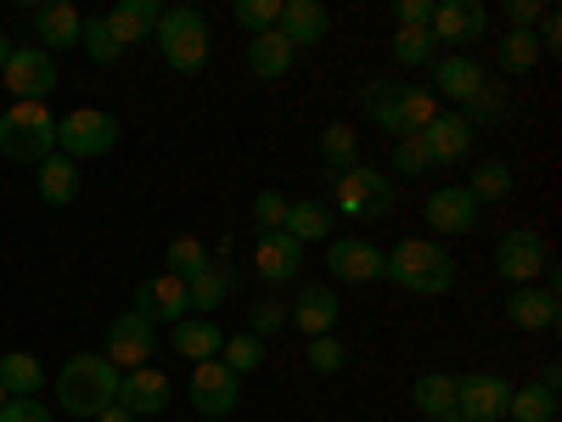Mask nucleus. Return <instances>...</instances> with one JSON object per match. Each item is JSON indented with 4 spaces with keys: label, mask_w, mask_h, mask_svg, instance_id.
Segmentation results:
<instances>
[{
    "label": "nucleus",
    "mask_w": 562,
    "mask_h": 422,
    "mask_svg": "<svg viewBox=\"0 0 562 422\" xmlns=\"http://www.w3.org/2000/svg\"><path fill=\"white\" fill-rule=\"evenodd\" d=\"M383 281L416 299H439L456 288V259L450 248H439V237H400L394 248H383Z\"/></svg>",
    "instance_id": "nucleus-1"
},
{
    "label": "nucleus",
    "mask_w": 562,
    "mask_h": 422,
    "mask_svg": "<svg viewBox=\"0 0 562 422\" xmlns=\"http://www.w3.org/2000/svg\"><path fill=\"white\" fill-rule=\"evenodd\" d=\"M416 141H422V153H428V169H439V164H461L467 147H473V124H467L456 108H445V113H434L428 124L416 130Z\"/></svg>",
    "instance_id": "nucleus-16"
},
{
    "label": "nucleus",
    "mask_w": 562,
    "mask_h": 422,
    "mask_svg": "<svg viewBox=\"0 0 562 422\" xmlns=\"http://www.w3.org/2000/svg\"><path fill=\"white\" fill-rule=\"evenodd\" d=\"M153 355H158V326H153L147 315L124 310V315H113V321H108V360H113L119 371L153 366Z\"/></svg>",
    "instance_id": "nucleus-13"
},
{
    "label": "nucleus",
    "mask_w": 562,
    "mask_h": 422,
    "mask_svg": "<svg viewBox=\"0 0 562 422\" xmlns=\"http://www.w3.org/2000/svg\"><path fill=\"white\" fill-rule=\"evenodd\" d=\"M506 321L518 333H557L562 326V304H557V265L535 281V288H512L506 293Z\"/></svg>",
    "instance_id": "nucleus-9"
},
{
    "label": "nucleus",
    "mask_w": 562,
    "mask_h": 422,
    "mask_svg": "<svg viewBox=\"0 0 562 422\" xmlns=\"http://www.w3.org/2000/svg\"><path fill=\"white\" fill-rule=\"evenodd\" d=\"M506 406H512V384L501 371H467V378H456V417L461 422H506Z\"/></svg>",
    "instance_id": "nucleus-11"
},
{
    "label": "nucleus",
    "mask_w": 562,
    "mask_h": 422,
    "mask_svg": "<svg viewBox=\"0 0 562 422\" xmlns=\"http://www.w3.org/2000/svg\"><path fill=\"white\" fill-rule=\"evenodd\" d=\"M186 395H192L198 417L225 422L231 411H237V400H243V378H237L231 366H220V360H198V366H192V384H186Z\"/></svg>",
    "instance_id": "nucleus-12"
},
{
    "label": "nucleus",
    "mask_w": 562,
    "mask_h": 422,
    "mask_svg": "<svg viewBox=\"0 0 562 422\" xmlns=\"http://www.w3.org/2000/svg\"><path fill=\"white\" fill-rule=\"evenodd\" d=\"M79 52H85L90 63H102V68H113V63L124 57V45L113 40L108 18H85V23H79Z\"/></svg>",
    "instance_id": "nucleus-36"
},
{
    "label": "nucleus",
    "mask_w": 562,
    "mask_h": 422,
    "mask_svg": "<svg viewBox=\"0 0 562 422\" xmlns=\"http://www.w3.org/2000/svg\"><path fill=\"white\" fill-rule=\"evenodd\" d=\"M428 34L439 45H473V40L490 34V7L484 0H445V7H434Z\"/></svg>",
    "instance_id": "nucleus-20"
},
{
    "label": "nucleus",
    "mask_w": 562,
    "mask_h": 422,
    "mask_svg": "<svg viewBox=\"0 0 562 422\" xmlns=\"http://www.w3.org/2000/svg\"><path fill=\"white\" fill-rule=\"evenodd\" d=\"M12 102H45L57 90V57L40 52V45H12V63L0 68Z\"/></svg>",
    "instance_id": "nucleus-10"
},
{
    "label": "nucleus",
    "mask_w": 562,
    "mask_h": 422,
    "mask_svg": "<svg viewBox=\"0 0 562 422\" xmlns=\"http://www.w3.org/2000/svg\"><path fill=\"white\" fill-rule=\"evenodd\" d=\"M479 203L467 198V186H439V192H428V203H422V220H428L439 237H467V231L479 225Z\"/></svg>",
    "instance_id": "nucleus-21"
},
{
    "label": "nucleus",
    "mask_w": 562,
    "mask_h": 422,
    "mask_svg": "<svg viewBox=\"0 0 562 422\" xmlns=\"http://www.w3.org/2000/svg\"><path fill=\"white\" fill-rule=\"evenodd\" d=\"M34 192H40V203L68 209V203L79 198V164L63 158V153H52L45 164H34Z\"/></svg>",
    "instance_id": "nucleus-27"
},
{
    "label": "nucleus",
    "mask_w": 562,
    "mask_h": 422,
    "mask_svg": "<svg viewBox=\"0 0 562 422\" xmlns=\"http://www.w3.org/2000/svg\"><path fill=\"white\" fill-rule=\"evenodd\" d=\"M484 79H490V74L467 57V52H450V57H434V85H428V90H434V97H450L456 113H461V108L484 90Z\"/></svg>",
    "instance_id": "nucleus-23"
},
{
    "label": "nucleus",
    "mask_w": 562,
    "mask_h": 422,
    "mask_svg": "<svg viewBox=\"0 0 562 422\" xmlns=\"http://www.w3.org/2000/svg\"><path fill=\"white\" fill-rule=\"evenodd\" d=\"M434 23V0H400L394 7V29H428Z\"/></svg>",
    "instance_id": "nucleus-47"
},
{
    "label": "nucleus",
    "mask_w": 562,
    "mask_h": 422,
    "mask_svg": "<svg viewBox=\"0 0 562 422\" xmlns=\"http://www.w3.org/2000/svg\"><path fill=\"white\" fill-rule=\"evenodd\" d=\"M57 406L74 422H97L108 406H119V366L108 355H68L57 371Z\"/></svg>",
    "instance_id": "nucleus-2"
},
{
    "label": "nucleus",
    "mask_w": 562,
    "mask_h": 422,
    "mask_svg": "<svg viewBox=\"0 0 562 422\" xmlns=\"http://www.w3.org/2000/svg\"><path fill=\"white\" fill-rule=\"evenodd\" d=\"M434 113H439V97L428 85H416V79H371L366 85V119L378 124L389 141L416 135Z\"/></svg>",
    "instance_id": "nucleus-3"
},
{
    "label": "nucleus",
    "mask_w": 562,
    "mask_h": 422,
    "mask_svg": "<svg viewBox=\"0 0 562 422\" xmlns=\"http://www.w3.org/2000/svg\"><path fill=\"white\" fill-rule=\"evenodd\" d=\"M220 366H231L237 378H254V371L265 366V338H254V333L225 338V349H220Z\"/></svg>",
    "instance_id": "nucleus-38"
},
{
    "label": "nucleus",
    "mask_w": 562,
    "mask_h": 422,
    "mask_svg": "<svg viewBox=\"0 0 562 422\" xmlns=\"http://www.w3.org/2000/svg\"><path fill=\"white\" fill-rule=\"evenodd\" d=\"M321 164H326V175H349L360 164V135L349 124H326L321 130Z\"/></svg>",
    "instance_id": "nucleus-33"
},
{
    "label": "nucleus",
    "mask_w": 562,
    "mask_h": 422,
    "mask_svg": "<svg viewBox=\"0 0 562 422\" xmlns=\"http://www.w3.org/2000/svg\"><path fill=\"white\" fill-rule=\"evenodd\" d=\"M461 119L473 124V130H479V124H501V119H506V90H501L495 79H484V90L461 108Z\"/></svg>",
    "instance_id": "nucleus-42"
},
{
    "label": "nucleus",
    "mask_w": 562,
    "mask_h": 422,
    "mask_svg": "<svg viewBox=\"0 0 562 422\" xmlns=\"http://www.w3.org/2000/svg\"><path fill=\"white\" fill-rule=\"evenodd\" d=\"M434 34L428 29H394V63H405V68H422V63H434L439 52H434Z\"/></svg>",
    "instance_id": "nucleus-41"
},
{
    "label": "nucleus",
    "mask_w": 562,
    "mask_h": 422,
    "mask_svg": "<svg viewBox=\"0 0 562 422\" xmlns=\"http://www.w3.org/2000/svg\"><path fill=\"white\" fill-rule=\"evenodd\" d=\"M231 288H237V270L231 265H209V270H198L192 281H186V299H192V315H220V304L231 299Z\"/></svg>",
    "instance_id": "nucleus-29"
},
{
    "label": "nucleus",
    "mask_w": 562,
    "mask_h": 422,
    "mask_svg": "<svg viewBox=\"0 0 562 422\" xmlns=\"http://www.w3.org/2000/svg\"><path fill=\"white\" fill-rule=\"evenodd\" d=\"M467 198H473L479 209H484V203H501V198H512V164H501V158H484V164L473 169V180H467Z\"/></svg>",
    "instance_id": "nucleus-34"
},
{
    "label": "nucleus",
    "mask_w": 562,
    "mask_h": 422,
    "mask_svg": "<svg viewBox=\"0 0 562 422\" xmlns=\"http://www.w3.org/2000/svg\"><path fill=\"white\" fill-rule=\"evenodd\" d=\"M281 326H288V304H281V299H254V310H248V333H254V338H276Z\"/></svg>",
    "instance_id": "nucleus-44"
},
{
    "label": "nucleus",
    "mask_w": 562,
    "mask_h": 422,
    "mask_svg": "<svg viewBox=\"0 0 562 422\" xmlns=\"http://www.w3.org/2000/svg\"><path fill=\"white\" fill-rule=\"evenodd\" d=\"M0 422H57L52 406H40V400H7L0 406Z\"/></svg>",
    "instance_id": "nucleus-48"
},
{
    "label": "nucleus",
    "mask_w": 562,
    "mask_h": 422,
    "mask_svg": "<svg viewBox=\"0 0 562 422\" xmlns=\"http://www.w3.org/2000/svg\"><path fill=\"white\" fill-rule=\"evenodd\" d=\"M288 192H276V186H265V192L254 198V225L259 231H281V225H288Z\"/></svg>",
    "instance_id": "nucleus-45"
},
{
    "label": "nucleus",
    "mask_w": 562,
    "mask_h": 422,
    "mask_svg": "<svg viewBox=\"0 0 562 422\" xmlns=\"http://www.w3.org/2000/svg\"><path fill=\"white\" fill-rule=\"evenodd\" d=\"M119 135H124V124H119L113 113H102V108H74L68 119H57V153L74 158V164L108 158V153L119 147Z\"/></svg>",
    "instance_id": "nucleus-7"
},
{
    "label": "nucleus",
    "mask_w": 562,
    "mask_h": 422,
    "mask_svg": "<svg viewBox=\"0 0 562 422\" xmlns=\"http://www.w3.org/2000/svg\"><path fill=\"white\" fill-rule=\"evenodd\" d=\"M535 384H546V389L557 395V384H562V366H557V360H546V366H540V378H535Z\"/></svg>",
    "instance_id": "nucleus-50"
},
{
    "label": "nucleus",
    "mask_w": 562,
    "mask_h": 422,
    "mask_svg": "<svg viewBox=\"0 0 562 422\" xmlns=\"http://www.w3.org/2000/svg\"><path fill=\"white\" fill-rule=\"evenodd\" d=\"M434 422H461V417H456V411H450V417H434Z\"/></svg>",
    "instance_id": "nucleus-53"
},
{
    "label": "nucleus",
    "mask_w": 562,
    "mask_h": 422,
    "mask_svg": "<svg viewBox=\"0 0 562 422\" xmlns=\"http://www.w3.org/2000/svg\"><path fill=\"white\" fill-rule=\"evenodd\" d=\"M130 310H135V315H147L153 326H158V321L175 326V321L192 315V299H186V281L164 270V276H147V281H140L135 299H130Z\"/></svg>",
    "instance_id": "nucleus-19"
},
{
    "label": "nucleus",
    "mask_w": 562,
    "mask_h": 422,
    "mask_svg": "<svg viewBox=\"0 0 562 422\" xmlns=\"http://www.w3.org/2000/svg\"><path fill=\"white\" fill-rule=\"evenodd\" d=\"M231 18L248 29V40H254V34H270L276 18H281V0H237V7H231Z\"/></svg>",
    "instance_id": "nucleus-43"
},
{
    "label": "nucleus",
    "mask_w": 562,
    "mask_h": 422,
    "mask_svg": "<svg viewBox=\"0 0 562 422\" xmlns=\"http://www.w3.org/2000/svg\"><path fill=\"white\" fill-rule=\"evenodd\" d=\"M153 40H158V52H164V63H169L175 74H203V63H209V52H214L209 18H203L198 7H169V12L158 18Z\"/></svg>",
    "instance_id": "nucleus-5"
},
{
    "label": "nucleus",
    "mask_w": 562,
    "mask_h": 422,
    "mask_svg": "<svg viewBox=\"0 0 562 422\" xmlns=\"http://www.w3.org/2000/svg\"><path fill=\"white\" fill-rule=\"evenodd\" d=\"M326 270H333V281H349V288L383 281V248L366 237H333L326 243Z\"/></svg>",
    "instance_id": "nucleus-15"
},
{
    "label": "nucleus",
    "mask_w": 562,
    "mask_h": 422,
    "mask_svg": "<svg viewBox=\"0 0 562 422\" xmlns=\"http://www.w3.org/2000/svg\"><path fill=\"white\" fill-rule=\"evenodd\" d=\"M169 371L158 366H135V371H119V406L140 422V417H164L169 411Z\"/></svg>",
    "instance_id": "nucleus-18"
},
{
    "label": "nucleus",
    "mask_w": 562,
    "mask_h": 422,
    "mask_svg": "<svg viewBox=\"0 0 562 422\" xmlns=\"http://www.w3.org/2000/svg\"><path fill=\"white\" fill-rule=\"evenodd\" d=\"M158 18H164L158 0H119V7L108 12V29H113V40L130 52V45H140V40L158 29Z\"/></svg>",
    "instance_id": "nucleus-28"
},
{
    "label": "nucleus",
    "mask_w": 562,
    "mask_h": 422,
    "mask_svg": "<svg viewBox=\"0 0 562 422\" xmlns=\"http://www.w3.org/2000/svg\"><path fill=\"white\" fill-rule=\"evenodd\" d=\"M333 225H338V214H333V203H321V198H293L288 203V237L299 243V248H310V243H333Z\"/></svg>",
    "instance_id": "nucleus-25"
},
{
    "label": "nucleus",
    "mask_w": 562,
    "mask_h": 422,
    "mask_svg": "<svg viewBox=\"0 0 562 422\" xmlns=\"http://www.w3.org/2000/svg\"><path fill=\"white\" fill-rule=\"evenodd\" d=\"M338 315H344V304H338L333 281H304V288L293 293V304H288V326H299L304 338H326L338 326Z\"/></svg>",
    "instance_id": "nucleus-14"
},
{
    "label": "nucleus",
    "mask_w": 562,
    "mask_h": 422,
    "mask_svg": "<svg viewBox=\"0 0 562 422\" xmlns=\"http://www.w3.org/2000/svg\"><path fill=\"white\" fill-rule=\"evenodd\" d=\"M551 265H557L551 243H546V231H535V225H512L506 237L495 243V270L512 281V288H535Z\"/></svg>",
    "instance_id": "nucleus-8"
},
{
    "label": "nucleus",
    "mask_w": 562,
    "mask_h": 422,
    "mask_svg": "<svg viewBox=\"0 0 562 422\" xmlns=\"http://www.w3.org/2000/svg\"><path fill=\"white\" fill-rule=\"evenodd\" d=\"M0 389H7L12 400H40L45 366H40L29 349H7V355H0Z\"/></svg>",
    "instance_id": "nucleus-30"
},
{
    "label": "nucleus",
    "mask_w": 562,
    "mask_h": 422,
    "mask_svg": "<svg viewBox=\"0 0 562 422\" xmlns=\"http://www.w3.org/2000/svg\"><path fill=\"white\" fill-rule=\"evenodd\" d=\"M495 63H501L506 74H529V68L540 63L535 34H529V29H506V34H501V45H495Z\"/></svg>",
    "instance_id": "nucleus-37"
},
{
    "label": "nucleus",
    "mask_w": 562,
    "mask_h": 422,
    "mask_svg": "<svg viewBox=\"0 0 562 422\" xmlns=\"http://www.w3.org/2000/svg\"><path fill=\"white\" fill-rule=\"evenodd\" d=\"M209 265H214V259H209V248H203L198 237H175V243H169V259H164V270L180 276V281H192V276L209 270Z\"/></svg>",
    "instance_id": "nucleus-39"
},
{
    "label": "nucleus",
    "mask_w": 562,
    "mask_h": 422,
    "mask_svg": "<svg viewBox=\"0 0 562 422\" xmlns=\"http://www.w3.org/2000/svg\"><path fill=\"white\" fill-rule=\"evenodd\" d=\"M506 422H557V395H551L546 384H524V389H512Z\"/></svg>",
    "instance_id": "nucleus-35"
},
{
    "label": "nucleus",
    "mask_w": 562,
    "mask_h": 422,
    "mask_svg": "<svg viewBox=\"0 0 562 422\" xmlns=\"http://www.w3.org/2000/svg\"><path fill=\"white\" fill-rule=\"evenodd\" d=\"M293 63H299V52H293V45L281 40L276 29L248 40V68H254L259 79H288V74H293Z\"/></svg>",
    "instance_id": "nucleus-31"
},
{
    "label": "nucleus",
    "mask_w": 562,
    "mask_h": 422,
    "mask_svg": "<svg viewBox=\"0 0 562 422\" xmlns=\"http://www.w3.org/2000/svg\"><path fill=\"white\" fill-rule=\"evenodd\" d=\"M97 422H135V417H130V411H124V406H108V411H102V417H97Z\"/></svg>",
    "instance_id": "nucleus-51"
},
{
    "label": "nucleus",
    "mask_w": 562,
    "mask_h": 422,
    "mask_svg": "<svg viewBox=\"0 0 562 422\" xmlns=\"http://www.w3.org/2000/svg\"><path fill=\"white\" fill-rule=\"evenodd\" d=\"M304 360H310V371H321V378H338V371L349 366V344H344L338 333H326V338H310Z\"/></svg>",
    "instance_id": "nucleus-40"
},
{
    "label": "nucleus",
    "mask_w": 562,
    "mask_h": 422,
    "mask_svg": "<svg viewBox=\"0 0 562 422\" xmlns=\"http://www.w3.org/2000/svg\"><path fill=\"white\" fill-rule=\"evenodd\" d=\"M276 34L293 45V52H310L333 34V12L321 0H281V18H276Z\"/></svg>",
    "instance_id": "nucleus-22"
},
{
    "label": "nucleus",
    "mask_w": 562,
    "mask_h": 422,
    "mask_svg": "<svg viewBox=\"0 0 562 422\" xmlns=\"http://www.w3.org/2000/svg\"><path fill=\"white\" fill-rule=\"evenodd\" d=\"M254 276L270 281V288H288V281L304 276V248L288 231H259L254 237Z\"/></svg>",
    "instance_id": "nucleus-17"
},
{
    "label": "nucleus",
    "mask_w": 562,
    "mask_h": 422,
    "mask_svg": "<svg viewBox=\"0 0 562 422\" xmlns=\"http://www.w3.org/2000/svg\"><path fill=\"white\" fill-rule=\"evenodd\" d=\"M411 406L422 411V422L450 417L456 411V371H422V378L411 384Z\"/></svg>",
    "instance_id": "nucleus-32"
},
{
    "label": "nucleus",
    "mask_w": 562,
    "mask_h": 422,
    "mask_svg": "<svg viewBox=\"0 0 562 422\" xmlns=\"http://www.w3.org/2000/svg\"><path fill=\"white\" fill-rule=\"evenodd\" d=\"M506 18H512V29H529L535 34V23L546 18V0H506Z\"/></svg>",
    "instance_id": "nucleus-49"
},
{
    "label": "nucleus",
    "mask_w": 562,
    "mask_h": 422,
    "mask_svg": "<svg viewBox=\"0 0 562 422\" xmlns=\"http://www.w3.org/2000/svg\"><path fill=\"white\" fill-rule=\"evenodd\" d=\"M7 63H12V40H7V34H0V68H7Z\"/></svg>",
    "instance_id": "nucleus-52"
},
{
    "label": "nucleus",
    "mask_w": 562,
    "mask_h": 422,
    "mask_svg": "<svg viewBox=\"0 0 562 422\" xmlns=\"http://www.w3.org/2000/svg\"><path fill=\"white\" fill-rule=\"evenodd\" d=\"M394 198H400L394 180L383 169H371V164H355L349 175H333V214H344V220H360V225L389 220Z\"/></svg>",
    "instance_id": "nucleus-6"
},
{
    "label": "nucleus",
    "mask_w": 562,
    "mask_h": 422,
    "mask_svg": "<svg viewBox=\"0 0 562 422\" xmlns=\"http://www.w3.org/2000/svg\"><path fill=\"white\" fill-rule=\"evenodd\" d=\"M52 153H57V113L45 102H12L0 113V158L45 164Z\"/></svg>",
    "instance_id": "nucleus-4"
},
{
    "label": "nucleus",
    "mask_w": 562,
    "mask_h": 422,
    "mask_svg": "<svg viewBox=\"0 0 562 422\" xmlns=\"http://www.w3.org/2000/svg\"><path fill=\"white\" fill-rule=\"evenodd\" d=\"M169 349L180 355V360H220V349H225V333H220V321H209V315H186V321H175L169 326Z\"/></svg>",
    "instance_id": "nucleus-24"
},
{
    "label": "nucleus",
    "mask_w": 562,
    "mask_h": 422,
    "mask_svg": "<svg viewBox=\"0 0 562 422\" xmlns=\"http://www.w3.org/2000/svg\"><path fill=\"white\" fill-rule=\"evenodd\" d=\"M394 169H400V175H428V153H422L416 135H400V141H394Z\"/></svg>",
    "instance_id": "nucleus-46"
},
{
    "label": "nucleus",
    "mask_w": 562,
    "mask_h": 422,
    "mask_svg": "<svg viewBox=\"0 0 562 422\" xmlns=\"http://www.w3.org/2000/svg\"><path fill=\"white\" fill-rule=\"evenodd\" d=\"M7 400H12V395H7V389H0V406H7Z\"/></svg>",
    "instance_id": "nucleus-54"
},
{
    "label": "nucleus",
    "mask_w": 562,
    "mask_h": 422,
    "mask_svg": "<svg viewBox=\"0 0 562 422\" xmlns=\"http://www.w3.org/2000/svg\"><path fill=\"white\" fill-rule=\"evenodd\" d=\"M79 12L68 0H45L34 12V34H40V52H79Z\"/></svg>",
    "instance_id": "nucleus-26"
}]
</instances>
